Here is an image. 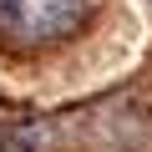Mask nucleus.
<instances>
[{"label": "nucleus", "mask_w": 152, "mask_h": 152, "mask_svg": "<svg viewBox=\"0 0 152 152\" xmlns=\"http://www.w3.org/2000/svg\"><path fill=\"white\" fill-rule=\"evenodd\" d=\"M91 20V0H0V46L51 51L81 36Z\"/></svg>", "instance_id": "1"}]
</instances>
